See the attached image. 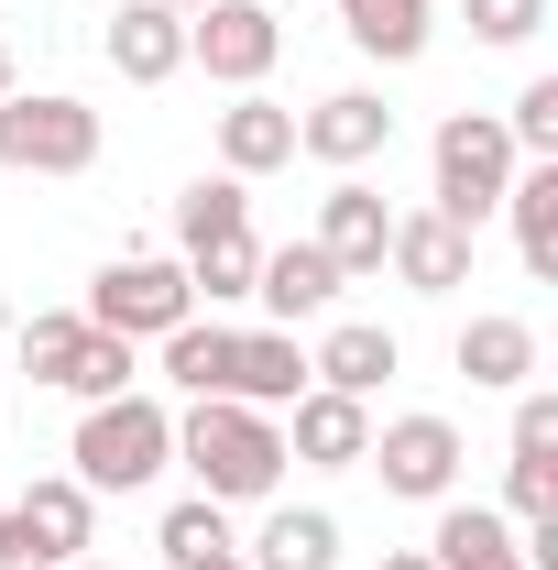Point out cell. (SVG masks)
I'll return each mask as SVG.
<instances>
[{
	"label": "cell",
	"mask_w": 558,
	"mask_h": 570,
	"mask_svg": "<svg viewBox=\"0 0 558 570\" xmlns=\"http://www.w3.org/2000/svg\"><path fill=\"white\" fill-rule=\"evenodd\" d=\"M176 461L198 472L209 504H263L285 483V428L263 417V406H241V395H198V406L176 417Z\"/></svg>",
	"instance_id": "cell-1"
},
{
	"label": "cell",
	"mask_w": 558,
	"mask_h": 570,
	"mask_svg": "<svg viewBox=\"0 0 558 570\" xmlns=\"http://www.w3.org/2000/svg\"><path fill=\"white\" fill-rule=\"evenodd\" d=\"M77 483L88 494H142V483H165V461H176V417L153 406V395H99L88 417H77Z\"/></svg>",
	"instance_id": "cell-2"
},
{
	"label": "cell",
	"mask_w": 558,
	"mask_h": 570,
	"mask_svg": "<svg viewBox=\"0 0 558 570\" xmlns=\"http://www.w3.org/2000/svg\"><path fill=\"white\" fill-rule=\"evenodd\" d=\"M427 165H438V219H460V230H482L504 209V187H515V132H504V110H449L438 142H427Z\"/></svg>",
	"instance_id": "cell-3"
},
{
	"label": "cell",
	"mask_w": 558,
	"mask_h": 570,
	"mask_svg": "<svg viewBox=\"0 0 558 570\" xmlns=\"http://www.w3.org/2000/svg\"><path fill=\"white\" fill-rule=\"evenodd\" d=\"M99 165V110L67 88H11L0 99V176H88Z\"/></svg>",
	"instance_id": "cell-4"
},
{
	"label": "cell",
	"mask_w": 558,
	"mask_h": 570,
	"mask_svg": "<svg viewBox=\"0 0 558 570\" xmlns=\"http://www.w3.org/2000/svg\"><path fill=\"white\" fill-rule=\"evenodd\" d=\"M88 330H110V341H165L176 318H198V285L176 253H121V264H99L88 275V307H77Z\"/></svg>",
	"instance_id": "cell-5"
},
{
	"label": "cell",
	"mask_w": 558,
	"mask_h": 570,
	"mask_svg": "<svg viewBox=\"0 0 558 570\" xmlns=\"http://www.w3.org/2000/svg\"><path fill=\"white\" fill-rule=\"evenodd\" d=\"M88 527H99V494L56 472V483H33V494L0 504V570H67L88 560Z\"/></svg>",
	"instance_id": "cell-6"
},
{
	"label": "cell",
	"mask_w": 558,
	"mask_h": 570,
	"mask_svg": "<svg viewBox=\"0 0 558 570\" xmlns=\"http://www.w3.org/2000/svg\"><path fill=\"white\" fill-rule=\"evenodd\" d=\"M285 56V22L263 0H209V11H187V67H209L219 88H263Z\"/></svg>",
	"instance_id": "cell-7"
},
{
	"label": "cell",
	"mask_w": 558,
	"mask_h": 570,
	"mask_svg": "<svg viewBox=\"0 0 558 570\" xmlns=\"http://www.w3.org/2000/svg\"><path fill=\"white\" fill-rule=\"evenodd\" d=\"M372 472H383V494H406V504H449V483H460V428L449 417H395V428H372V450H361Z\"/></svg>",
	"instance_id": "cell-8"
},
{
	"label": "cell",
	"mask_w": 558,
	"mask_h": 570,
	"mask_svg": "<svg viewBox=\"0 0 558 570\" xmlns=\"http://www.w3.org/2000/svg\"><path fill=\"white\" fill-rule=\"evenodd\" d=\"M275 428H285V461H318V472H361V450H372V406L329 395V384H307Z\"/></svg>",
	"instance_id": "cell-9"
},
{
	"label": "cell",
	"mask_w": 558,
	"mask_h": 570,
	"mask_svg": "<svg viewBox=\"0 0 558 570\" xmlns=\"http://www.w3.org/2000/svg\"><path fill=\"white\" fill-rule=\"evenodd\" d=\"M383 142H395V110H383L372 88H329V99L296 121V154H318V165H340V176H361Z\"/></svg>",
	"instance_id": "cell-10"
},
{
	"label": "cell",
	"mask_w": 558,
	"mask_h": 570,
	"mask_svg": "<svg viewBox=\"0 0 558 570\" xmlns=\"http://www.w3.org/2000/svg\"><path fill=\"white\" fill-rule=\"evenodd\" d=\"M383 242H395V209H383V187H361V176H340V187L318 198V253L340 264V285L383 275Z\"/></svg>",
	"instance_id": "cell-11"
},
{
	"label": "cell",
	"mask_w": 558,
	"mask_h": 570,
	"mask_svg": "<svg viewBox=\"0 0 558 570\" xmlns=\"http://www.w3.org/2000/svg\"><path fill=\"white\" fill-rule=\"evenodd\" d=\"M383 264L417 285V296H460V285H471V230L438 219V209H406V219H395V242H383Z\"/></svg>",
	"instance_id": "cell-12"
},
{
	"label": "cell",
	"mask_w": 558,
	"mask_h": 570,
	"mask_svg": "<svg viewBox=\"0 0 558 570\" xmlns=\"http://www.w3.org/2000/svg\"><path fill=\"white\" fill-rule=\"evenodd\" d=\"M99 45H110V67L132 77V88H165V77L187 67V11H165V0H121Z\"/></svg>",
	"instance_id": "cell-13"
},
{
	"label": "cell",
	"mask_w": 558,
	"mask_h": 570,
	"mask_svg": "<svg viewBox=\"0 0 558 570\" xmlns=\"http://www.w3.org/2000/svg\"><path fill=\"white\" fill-rule=\"evenodd\" d=\"M275 165H296V110L285 99H263V88H241L230 110H219V176H275Z\"/></svg>",
	"instance_id": "cell-14"
},
{
	"label": "cell",
	"mask_w": 558,
	"mask_h": 570,
	"mask_svg": "<svg viewBox=\"0 0 558 570\" xmlns=\"http://www.w3.org/2000/svg\"><path fill=\"white\" fill-rule=\"evenodd\" d=\"M252 296L275 307V330L329 318V307H340V264H329L318 242H275V253H263V275H252Z\"/></svg>",
	"instance_id": "cell-15"
},
{
	"label": "cell",
	"mask_w": 558,
	"mask_h": 570,
	"mask_svg": "<svg viewBox=\"0 0 558 570\" xmlns=\"http://www.w3.org/2000/svg\"><path fill=\"white\" fill-rule=\"evenodd\" d=\"M395 362H406V341H395L383 318H340V330L307 352V384H329V395H361V406H372V384H383Z\"/></svg>",
	"instance_id": "cell-16"
},
{
	"label": "cell",
	"mask_w": 558,
	"mask_h": 570,
	"mask_svg": "<svg viewBox=\"0 0 558 570\" xmlns=\"http://www.w3.org/2000/svg\"><path fill=\"white\" fill-rule=\"evenodd\" d=\"M230 395L263 406V417H285V406L307 395V352H296V330H241V341H230Z\"/></svg>",
	"instance_id": "cell-17"
},
{
	"label": "cell",
	"mask_w": 558,
	"mask_h": 570,
	"mask_svg": "<svg viewBox=\"0 0 558 570\" xmlns=\"http://www.w3.org/2000/svg\"><path fill=\"white\" fill-rule=\"evenodd\" d=\"M427 560H438V570H526V549H515V515H504V504H460V494H449Z\"/></svg>",
	"instance_id": "cell-18"
},
{
	"label": "cell",
	"mask_w": 558,
	"mask_h": 570,
	"mask_svg": "<svg viewBox=\"0 0 558 570\" xmlns=\"http://www.w3.org/2000/svg\"><path fill=\"white\" fill-rule=\"evenodd\" d=\"M241 560L252 570H340V515H329V504H275Z\"/></svg>",
	"instance_id": "cell-19"
},
{
	"label": "cell",
	"mask_w": 558,
	"mask_h": 570,
	"mask_svg": "<svg viewBox=\"0 0 558 570\" xmlns=\"http://www.w3.org/2000/svg\"><path fill=\"white\" fill-rule=\"evenodd\" d=\"M449 362H460L482 395H515V384L537 373V330H526V318H471V330L449 341Z\"/></svg>",
	"instance_id": "cell-20"
},
{
	"label": "cell",
	"mask_w": 558,
	"mask_h": 570,
	"mask_svg": "<svg viewBox=\"0 0 558 570\" xmlns=\"http://www.w3.org/2000/svg\"><path fill=\"white\" fill-rule=\"evenodd\" d=\"M504 219H515V253H526V275L558 285V165H515Z\"/></svg>",
	"instance_id": "cell-21"
},
{
	"label": "cell",
	"mask_w": 558,
	"mask_h": 570,
	"mask_svg": "<svg viewBox=\"0 0 558 570\" xmlns=\"http://www.w3.org/2000/svg\"><path fill=\"white\" fill-rule=\"evenodd\" d=\"M230 341H241V330H219V318H176V330L153 341V352H165V384H176L187 406H198V395H230Z\"/></svg>",
	"instance_id": "cell-22"
},
{
	"label": "cell",
	"mask_w": 558,
	"mask_h": 570,
	"mask_svg": "<svg viewBox=\"0 0 558 570\" xmlns=\"http://www.w3.org/2000/svg\"><path fill=\"white\" fill-rule=\"evenodd\" d=\"M340 33L361 56H383V67H417L438 22H427V0H340Z\"/></svg>",
	"instance_id": "cell-23"
},
{
	"label": "cell",
	"mask_w": 558,
	"mask_h": 570,
	"mask_svg": "<svg viewBox=\"0 0 558 570\" xmlns=\"http://www.w3.org/2000/svg\"><path fill=\"white\" fill-rule=\"evenodd\" d=\"M142 341H110V330H77V352L56 362V395H77V406H99V395H132V373H142Z\"/></svg>",
	"instance_id": "cell-24"
},
{
	"label": "cell",
	"mask_w": 558,
	"mask_h": 570,
	"mask_svg": "<svg viewBox=\"0 0 558 570\" xmlns=\"http://www.w3.org/2000/svg\"><path fill=\"white\" fill-rule=\"evenodd\" d=\"M230 230H252V187H241V176H198V187L176 198V253L230 242Z\"/></svg>",
	"instance_id": "cell-25"
},
{
	"label": "cell",
	"mask_w": 558,
	"mask_h": 570,
	"mask_svg": "<svg viewBox=\"0 0 558 570\" xmlns=\"http://www.w3.org/2000/svg\"><path fill=\"white\" fill-rule=\"evenodd\" d=\"M176 264H187V285H198L209 307H230V296H252V275H263V242L230 230V242H198V253H176Z\"/></svg>",
	"instance_id": "cell-26"
},
{
	"label": "cell",
	"mask_w": 558,
	"mask_h": 570,
	"mask_svg": "<svg viewBox=\"0 0 558 570\" xmlns=\"http://www.w3.org/2000/svg\"><path fill=\"white\" fill-rule=\"evenodd\" d=\"M153 549H165V570H187V560H209V549H241V538H230V504H209V494H187V504H165V527H153Z\"/></svg>",
	"instance_id": "cell-27"
},
{
	"label": "cell",
	"mask_w": 558,
	"mask_h": 570,
	"mask_svg": "<svg viewBox=\"0 0 558 570\" xmlns=\"http://www.w3.org/2000/svg\"><path fill=\"white\" fill-rule=\"evenodd\" d=\"M504 132H515V154H526V165H558V77H526V88H515Z\"/></svg>",
	"instance_id": "cell-28"
},
{
	"label": "cell",
	"mask_w": 558,
	"mask_h": 570,
	"mask_svg": "<svg viewBox=\"0 0 558 570\" xmlns=\"http://www.w3.org/2000/svg\"><path fill=\"white\" fill-rule=\"evenodd\" d=\"M77 330H88L77 307H33V318H22V373H33V384H56V362L77 352Z\"/></svg>",
	"instance_id": "cell-29"
},
{
	"label": "cell",
	"mask_w": 558,
	"mask_h": 570,
	"mask_svg": "<svg viewBox=\"0 0 558 570\" xmlns=\"http://www.w3.org/2000/svg\"><path fill=\"white\" fill-rule=\"evenodd\" d=\"M471 33L482 45H537L548 33V0H471Z\"/></svg>",
	"instance_id": "cell-30"
},
{
	"label": "cell",
	"mask_w": 558,
	"mask_h": 570,
	"mask_svg": "<svg viewBox=\"0 0 558 570\" xmlns=\"http://www.w3.org/2000/svg\"><path fill=\"white\" fill-rule=\"evenodd\" d=\"M504 515H515V527L558 515V461H515V472H504Z\"/></svg>",
	"instance_id": "cell-31"
},
{
	"label": "cell",
	"mask_w": 558,
	"mask_h": 570,
	"mask_svg": "<svg viewBox=\"0 0 558 570\" xmlns=\"http://www.w3.org/2000/svg\"><path fill=\"white\" fill-rule=\"evenodd\" d=\"M558 450V395H526L515 406V461H548Z\"/></svg>",
	"instance_id": "cell-32"
},
{
	"label": "cell",
	"mask_w": 558,
	"mask_h": 570,
	"mask_svg": "<svg viewBox=\"0 0 558 570\" xmlns=\"http://www.w3.org/2000/svg\"><path fill=\"white\" fill-rule=\"evenodd\" d=\"M372 570H438V560H427V549H383Z\"/></svg>",
	"instance_id": "cell-33"
},
{
	"label": "cell",
	"mask_w": 558,
	"mask_h": 570,
	"mask_svg": "<svg viewBox=\"0 0 558 570\" xmlns=\"http://www.w3.org/2000/svg\"><path fill=\"white\" fill-rule=\"evenodd\" d=\"M187 570H252V560H241V549H209V560H187Z\"/></svg>",
	"instance_id": "cell-34"
},
{
	"label": "cell",
	"mask_w": 558,
	"mask_h": 570,
	"mask_svg": "<svg viewBox=\"0 0 558 570\" xmlns=\"http://www.w3.org/2000/svg\"><path fill=\"white\" fill-rule=\"evenodd\" d=\"M165 11H209V0H165Z\"/></svg>",
	"instance_id": "cell-35"
},
{
	"label": "cell",
	"mask_w": 558,
	"mask_h": 570,
	"mask_svg": "<svg viewBox=\"0 0 558 570\" xmlns=\"http://www.w3.org/2000/svg\"><path fill=\"white\" fill-rule=\"evenodd\" d=\"M0 99H11V56H0Z\"/></svg>",
	"instance_id": "cell-36"
},
{
	"label": "cell",
	"mask_w": 558,
	"mask_h": 570,
	"mask_svg": "<svg viewBox=\"0 0 558 570\" xmlns=\"http://www.w3.org/2000/svg\"><path fill=\"white\" fill-rule=\"evenodd\" d=\"M67 570H110V560H67Z\"/></svg>",
	"instance_id": "cell-37"
}]
</instances>
